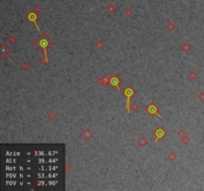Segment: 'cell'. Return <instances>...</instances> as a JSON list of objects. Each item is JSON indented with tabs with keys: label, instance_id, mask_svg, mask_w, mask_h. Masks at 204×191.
I'll return each instance as SVG.
<instances>
[{
	"label": "cell",
	"instance_id": "cell-1",
	"mask_svg": "<svg viewBox=\"0 0 204 191\" xmlns=\"http://www.w3.org/2000/svg\"><path fill=\"white\" fill-rule=\"evenodd\" d=\"M125 95L127 96V98H128V102H127V108H128V111H129V108H128V102H129V98H130V96L134 95V90L132 89V88H128V89L125 91Z\"/></svg>",
	"mask_w": 204,
	"mask_h": 191
},
{
	"label": "cell",
	"instance_id": "cell-2",
	"mask_svg": "<svg viewBox=\"0 0 204 191\" xmlns=\"http://www.w3.org/2000/svg\"><path fill=\"white\" fill-rule=\"evenodd\" d=\"M40 47L44 49V51H46V48L48 47V41L47 40H41L40 41Z\"/></svg>",
	"mask_w": 204,
	"mask_h": 191
},
{
	"label": "cell",
	"instance_id": "cell-3",
	"mask_svg": "<svg viewBox=\"0 0 204 191\" xmlns=\"http://www.w3.org/2000/svg\"><path fill=\"white\" fill-rule=\"evenodd\" d=\"M164 134H165V133L163 131V129H161V128L157 129V131H156V136H157V139H158V138H161V137H163V136H164Z\"/></svg>",
	"mask_w": 204,
	"mask_h": 191
},
{
	"label": "cell",
	"instance_id": "cell-4",
	"mask_svg": "<svg viewBox=\"0 0 204 191\" xmlns=\"http://www.w3.org/2000/svg\"><path fill=\"white\" fill-rule=\"evenodd\" d=\"M119 83H120V81H119V79H116V78H113L112 80H111V85L112 86H115V87H119Z\"/></svg>",
	"mask_w": 204,
	"mask_h": 191
},
{
	"label": "cell",
	"instance_id": "cell-5",
	"mask_svg": "<svg viewBox=\"0 0 204 191\" xmlns=\"http://www.w3.org/2000/svg\"><path fill=\"white\" fill-rule=\"evenodd\" d=\"M148 112H149V113H151V114H155V115H159L158 114H157V109H156V108H155L153 105H151V106L148 108Z\"/></svg>",
	"mask_w": 204,
	"mask_h": 191
}]
</instances>
